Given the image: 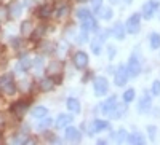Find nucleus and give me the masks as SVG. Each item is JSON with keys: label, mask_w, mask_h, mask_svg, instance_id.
<instances>
[{"label": "nucleus", "mask_w": 160, "mask_h": 145, "mask_svg": "<svg viewBox=\"0 0 160 145\" xmlns=\"http://www.w3.org/2000/svg\"><path fill=\"white\" fill-rule=\"evenodd\" d=\"M131 2H133V0H125V3H127V5H130Z\"/></svg>", "instance_id": "nucleus-46"}, {"label": "nucleus", "mask_w": 160, "mask_h": 145, "mask_svg": "<svg viewBox=\"0 0 160 145\" xmlns=\"http://www.w3.org/2000/svg\"><path fill=\"white\" fill-rule=\"evenodd\" d=\"M96 15H98L101 19H104V21H109V19H112V16H114V11H112V8H109V7H101V8L96 10Z\"/></svg>", "instance_id": "nucleus-16"}, {"label": "nucleus", "mask_w": 160, "mask_h": 145, "mask_svg": "<svg viewBox=\"0 0 160 145\" xmlns=\"http://www.w3.org/2000/svg\"><path fill=\"white\" fill-rule=\"evenodd\" d=\"M160 10V2H157V0H149V2H146L142 5V10H141V16L144 19H152L154 15Z\"/></svg>", "instance_id": "nucleus-3"}, {"label": "nucleus", "mask_w": 160, "mask_h": 145, "mask_svg": "<svg viewBox=\"0 0 160 145\" xmlns=\"http://www.w3.org/2000/svg\"><path fill=\"white\" fill-rule=\"evenodd\" d=\"M61 69H62V65L59 64V62H51L48 67H47V73L51 77L53 73H59L61 72Z\"/></svg>", "instance_id": "nucleus-25"}, {"label": "nucleus", "mask_w": 160, "mask_h": 145, "mask_svg": "<svg viewBox=\"0 0 160 145\" xmlns=\"http://www.w3.org/2000/svg\"><path fill=\"white\" fill-rule=\"evenodd\" d=\"M151 109H152V94L144 93L138 101V112L139 113H148V112H151Z\"/></svg>", "instance_id": "nucleus-6"}, {"label": "nucleus", "mask_w": 160, "mask_h": 145, "mask_svg": "<svg viewBox=\"0 0 160 145\" xmlns=\"http://www.w3.org/2000/svg\"><path fill=\"white\" fill-rule=\"evenodd\" d=\"M40 89L48 93V91H53L55 89V80L53 78H43L42 82H40Z\"/></svg>", "instance_id": "nucleus-20"}, {"label": "nucleus", "mask_w": 160, "mask_h": 145, "mask_svg": "<svg viewBox=\"0 0 160 145\" xmlns=\"http://www.w3.org/2000/svg\"><path fill=\"white\" fill-rule=\"evenodd\" d=\"M8 11H10L11 18H18V16H21V5L19 3H13Z\"/></svg>", "instance_id": "nucleus-29"}, {"label": "nucleus", "mask_w": 160, "mask_h": 145, "mask_svg": "<svg viewBox=\"0 0 160 145\" xmlns=\"http://www.w3.org/2000/svg\"><path fill=\"white\" fill-rule=\"evenodd\" d=\"M141 13H133V15L127 19L125 22V30L127 34H131V35H136L141 29Z\"/></svg>", "instance_id": "nucleus-2"}, {"label": "nucleus", "mask_w": 160, "mask_h": 145, "mask_svg": "<svg viewBox=\"0 0 160 145\" xmlns=\"http://www.w3.org/2000/svg\"><path fill=\"white\" fill-rule=\"evenodd\" d=\"M88 16H90V11H88L87 8H78V10H77V18H78L80 21H85Z\"/></svg>", "instance_id": "nucleus-31"}, {"label": "nucleus", "mask_w": 160, "mask_h": 145, "mask_svg": "<svg viewBox=\"0 0 160 145\" xmlns=\"http://www.w3.org/2000/svg\"><path fill=\"white\" fill-rule=\"evenodd\" d=\"M32 2H34V0H26V5L31 7V5H32Z\"/></svg>", "instance_id": "nucleus-43"}, {"label": "nucleus", "mask_w": 160, "mask_h": 145, "mask_svg": "<svg viewBox=\"0 0 160 145\" xmlns=\"http://www.w3.org/2000/svg\"><path fill=\"white\" fill-rule=\"evenodd\" d=\"M82 29H83V30H87V32H98V30H99L96 19L93 18L91 15H90L85 21H82Z\"/></svg>", "instance_id": "nucleus-10"}, {"label": "nucleus", "mask_w": 160, "mask_h": 145, "mask_svg": "<svg viewBox=\"0 0 160 145\" xmlns=\"http://www.w3.org/2000/svg\"><path fill=\"white\" fill-rule=\"evenodd\" d=\"M32 22L31 21H24L22 24H21V35L22 37H31V34H32Z\"/></svg>", "instance_id": "nucleus-23"}, {"label": "nucleus", "mask_w": 160, "mask_h": 145, "mask_svg": "<svg viewBox=\"0 0 160 145\" xmlns=\"http://www.w3.org/2000/svg\"><path fill=\"white\" fill-rule=\"evenodd\" d=\"M93 89H95V94L98 97L106 96V94H108V91H109V82L106 80L104 77H98L96 80L93 82Z\"/></svg>", "instance_id": "nucleus-4"}, {"label": "nucleus", "mask_w": 160, "mask_h": 145, "mask_svg": "<svg viewBox=\"0 0 160 145\" xmlns=\"http://www.w3.org/2000/svg\"><path fill=\"white\" fill-rule=\"evenodd\" d=\"M0 88H2L7 94H15V91H16V85L13 83V78L10 75L0 77Z\"/></svg>", "instance_id": "nucleus-7"}, {"label": "nucleus", "mask_w": 160, "mask_h": 145, "mask_svg": "<svg viewBox=\"0 0 160 145\" xmlns=\"http://www.w3.org/2000/svg\"><path fill=\"white\" fill-rule=\"evenodd\" d=\"M2 124H3V115H0V128H2Z\"/></svg>", "instance_id": "nucleus-44"}, {"label": "nucleus", "mask_w": 160, "mask_h": 145, "mask_svg": "<svg viewBox=\"0 0 160 145\" xmlns=\"http://www.w3.org/2000/svg\"><path fill=\"white\" fill-rule=\"evenodd\" d=\"M127 67V72H128V77L130 78H136L139 73H141V61H139V56H138V51H135L133 54L130 56L128 59V64L125 65Z\"/></svg>", "instance_id": "nucleus-1"}, {"label": "nucleus", "mask_w": 160, "mask_h": 145, "mask_svg": "<svg viewBox=\"0 0 160 145\" xmlns=\"http://www.w3.org/2000/svg\"><path fill=\"white\" fill-rule=\"evenodd\" d=\"M77 2H82L83 3V2H88V0H77Z\"/></svg>", "instance_id": "nucleus-47"}, {"label": "nucleus", "mask_w": 160, "mask_h": 145, "mask_svg": "<svg viewBox=\"0 0 160 145\" xmlns=\"http://www.w3.org/2000/svg\"><path fill=\"white\" fill-rule=\"evenodd\" d=\"M42 32H45V27H40V29L35 32V35H34V37H35V38H38L40 35H42Z\"/></svg>", "instance_id": "nucleus-41"}, {"label": "nucleus", "mask_w": 160, "mask_h": 145, "mask_svg": "<svg viewBox=\"0 0 160 145\" xmlns=\"http://www.w3.org/2000/svg\"><path fill=\"white\" fill-rule=\"evenodd\" d=\"M28 109H29V104L26 102V101H21V102H16V104L11 105V112L15 113L18 118L24 116V113L28 112Z\"/></svg>", "instance_id": "nucleus-9"}, {"label": "nucleus", "mask_w": 160, "mask_h": 145, "mask_svg": "<svg viewBox=\"0 0 160 145\" xmlns=\"http://www.w3.org/2000/svg\"><path fill=\"white\" fill-rule=\"evenodd\" d=\"M10 15L8 8H5V5H0V21H5Z\"/></svg>", "instance_id": "nucleus-36"}, {"label": "nucleus", "mask_w": 160, "mask_h": 145, "mask_svg": "<svg viewBox=\"0 0 160 145\" xmlns=\"http://www.w3.org/2000/svg\"><path fill=\"white\" fill-rule=\"evenodd\" d=\"M117 105V96H111L106 102H102V105H101V110H102V113H111L112 112V109Z\"/></svg>", "instance_id": "nucleus-15"}, {"label": "nucleus", "mask_w": 160, "mask_h": 145, "mask_svg": "<svg viewBox=\"0 0 160 145\" xmlns=\"http://www.w3.org/2000/svg\"><path fill=\"white\" fill-rule=\"evenodd\" d=\"M108 53H109V59L112 61V59L115 58V53H117V48H115V46H112V45H109V46H108Z\"/></svg>", "instance_id": "nucleus-38"}, {"label": "nucleus", "mask_w": 160, "mask_h": 145, "mask_svg": "<svg viewBox=\"0 0 160 145\" xmlns=\"http://www.w3.org/2000/svg\"><path fill=\"white\" fill-rule=\"evenodd\" d=\"M50 15H51V8H50L48 5L40 7V8H38V11H37V16H38V18H48Z\"/></svg>", "instance_id": "nucleus-30"}, {"label": "nucleus", "mask_w": 160, "mask_h": 145, "mask_svg": "<svg viewBox=\"0 0 160 145\" xmlns=\"http://www.w3.org/2000/svg\"><path fill=\"white\" fill-rule=\"evenodd\" d=\"M148 134H149V139H151V140H155V136H157V126L149 124V126H148Z\"/></svg>", "instance_id": "nucleus-34"}, {"label": "nucleus", "mask_w": 160, "mask_h": 145, "mask_svg": "<svg viewBox=\"0 0 160 145\" xmlns=\"http://www.w3.org/2000/svg\"><path fill=\"white\" fill-rule=\"evenodd\" d=\"M66 107H68L69 112H74V113H78L80 112V102L75 99V97H69L68 102H66Z\"/></svg>", "instance_id": "nucleus-19"}, {"label": "nucleus", "mask_w": 160, "mask_h": 145, "mask_svg": "<svg viewBox=\"0 0 160 145\" xmlns=\"http://www.w3.org/2000/svg\"><path fill=\"white\" fill-rule=\"evenodd\" d=\"M91 128H93V131L90 134H93V133H99V131H106V129H109L111 128V124L108 123V121H102V120H95L93 121V124H91Z\"/></svg>", "instance_id": "nucleus-18"}, {"label": "nucleus", "mask_w": 160, "mask_h": 145, "mask_svg": "<svg viewBox=\"0 0 160 145\" xmlns=\"http://www.w3.org/2000/svg\"><path fill=\"white\" fill-rule=\"evenodd\" d=\"M127 142L128 143H133V145H144L146 143V137L138 133V131H135V133H131L128 137H127Z\"/></svg>", "instance_id": "nucleus-14"}, {"label": "nucleus", "mask_w": 160, "mask_h": 145, "mask_svg": "<svg viewBox=\"0 0 160 145\" xmlns=\"http://www.w3.org/2000/svg\"><path fill=\"white\" fill-rule=\"evenodd\" d=\"M111 34L117 38V40H123L125 35H127L125 24H122V22H115V24H114V27L111 29Z\"/></svg>", "instance_id": "nucleus-11"}, {"label": "nucleus", "mask_w": 160, "mask_h": 145, "mask_svg": "<svg viewBox=\"0 0 160 145\" xmlns=\"http://www.w3.org/2000/svg\"><path fill=\"white\" fill-rule=\"evenodd\" d=\"M102 40L98 37V38H95V40L91 42V51L95 53V54H101V48H102Z\"/></svg>", "instance_id": "nucleus-26"}, {"label": "nucleus", "mask_w": 160, "mask_h": 145, "mask_svg": "<svg viewBox=\"0 0 160 145\" xmlns=\"http://www.w3.org/2000/svg\"><path fill=\"white\" fill-rule=\"evenodd\" d=\"M149 45L152 49H158L160 48V34L158 32H152L149 35Z\"/></svg>", "instance_id": "nucleus-22"}, {"label": "nucleus", "mask_w": 160, "mask_h": 145, "mask_svg": "<svg viewBox=\"0 0 160 145\" xmlns=\"http://www.w3.org/2000/svg\"><path fill=\"white\" fill-rule=\"evenodd\" d=\"M91 5H93V8H95V11H96L98 8L102 7V0H91Z\"/></svg>", "instance_id": "nucleus-39"}, {"label": "nucleus", "mask_w": 160, "mask_h": 145, "mask_svg": "<svg viewBox=\"0 0 160 145\" xmlns=\"http://www.w3.org/2000/svg\"><path fill=\"white\" fill-rule=\"evenodd\" d=\"M66 139L72 140V142H78L80 139H82V133L74 126H68V129H66Z\"/></svg>", "instance_id": "nucleus-12"}, {"label": "nucleus", "mask_w": 160, "mask_h": 145, "mask_svg": "<svg viewBox=\"0 0 160 145\" xmlns=\"http://www.w3.org/2000/svg\"><path fill=\"white\" fill-rule=\"evenodd\" d=\"M50 124H51V120H50V118H47V116H45V121L38 123V126H37V128H38L40 131H43V129H47V128H48Z\"/></svg>", "instance_id": "nucleus-37"}, {"label": "nucleus", "mask_w": 160, "mask_h": 145, "mask_svg": "<svg viewBox=\"0 0 160 145\" xmlns=\"http://www.w3.org/2000/svg\"><path fill=\"white\" fill-rule=\"evenodd\" d=\"M32 67V61L31 59H28V58H22L19 62H18V65H16V72L19 70V72H24V70H29Z\"/></svg>", "instance_id": "nucleus-21"}, {"label": "nucleus", "mask_w": 160, "mask_h": 145, "mask_svg": "<svg viewBox=\"0 0 160 145\" xmlns=\"http://www.w3.org/2000/svg\"><path fill=\"white\" fill-rule=\"evenodd\" d=\"M118 2H120V0H111V3H112V5H117Z\"/></svg>", "instance_id": "nucleus-45"}, {"label": "nucleus", "mask_w": 160, "mask_h": 145, "mask_svg": "<svg viewBox=\"0 0 160 145\" xmlns=\"http://www.w3.org/2000/svg\"><path fill=\"white\" fill-rule=\"evenodd\" d=\"M77 42H78V43H85V42H88V32L82 29V32L77 35Z\"/></svg>", "instance_id": "nucleus-35"}, {"label": "nucleus", "mask_w": 160, "mask_h": 145, "mask_svg": "<svg viewBox=\"0 0 160 145\" xmlns=\"http://www.w3.org/2000/svg\"><path fill=\"white\" fill-rule=\"evenodd\" d=\"M71 121H72V116L71 115H59L56 118V121H55V126L58 129H62V128H68Z\"/></svg>", "instance_id": "nucleus-17"}, {"label": "nucleus", "mask_w": 160, "mask_h": 145, "mask_svg": "<svg viewBox=\"0 0 160 145\" xmlns=\"http://www.w3.org/2000/svg\"><path fill=\"white\" fill-rule=\"evenodd\" d=\"M128 72H127V67L125 65H118L117 67V70H115V73H114V83L117 85V86H125L127 85V82H128Z\"/></svg>", "instance_id": "nucleus-5"}, {"label": "nucleus", "mask_w": 160, "mask_h": 145, "mask_svg": "<svg viewBox=\"0 0 160 145\" xmlns=\"http://www.w3.org/2000/svg\"><path fill=\"white\" fill-rule=\"evenodd\" d=\"M158 19H160V11H158Z\"/></svg>", "instance_id": "nucleus-48"}, {"label": "nucleus", "mask_w": 160, "mask_h": 145, "mask_svg": "<svg viewBox=\"0 0 160 145\" xmlns=\"http://www.w3.org/2000/svg\"><path fill=\"white\" fill-rule=\"evenodd\" d=\"M42 62H43V61H42V58H37V59L32 62V64H34V65H32V67H34V72H35L37 75L40 73V70H42V67H43Z\"/></svg>", "instance_id": "nucleus-33"}, {"label": "nucleus", "mask_w": 160, "mask_h": 145, "mask_svg": "<svg viewBox=\"0 0 160 145\" xmlns=\"http://www.w3.org/2000/svg\"><path fill=\"white\" fill-rule=\"evenodd\" d=\"M151 94H152V96H160V82H158V80H155V82L152 83V86H151Z\"/></svg>", "instance_id": "nucleus-32"}, {"label": "nucleus", "mask_w": 160, "mask_h": 145, "mask_svg": "<svg viewBox=\"0 0 160 145\" xmlns=\"http://www.w3.org/2000/svg\"><path fill=\"white\" fill-rule=\"evenodd\" d=\"M117 142H120V143H122V142H127V137H128V134H127V131L125 129H118L117 131V133L112 136Z\"/></svg>", "instance_id": "nucleus-28"}, {"label": "nucleus", "mask_w": 160, "mask_h": 145, "mask_svg": "<svg viewBox=\"0 0 160 145\" xmlns=\"http://www.w3.org/2000/svg\"><path fill=\"white\" fill-rule=\"evenodd\" d=\"M98 143H99V145H106V143H108V142H106L104 139H99V140H98Z\"/></svg>", "instance_id": "nucleus-42"}, {"label": "nucleus", "mask_w": 160, "mask_h": 145, "mask_svg": "<svg viewBox=\"0 0 160 145\" xmlns=\"http://www.w3.org/2000/svg\"><path fill=\"white\" fill-rule=\"evenodd\" d=\"M68 11H69V8H68V7H64V8H61V10H59V15H58V16H59V18L66 16V13H68Z\"/></svg>", "instance_id": "nucleus-40"}, {"label": "nucleus", "mask_w": 160, "mask_h": 145, "mask_svg": "<svg viewBox=\"0 0 160 145\" xmlns=\"http://www.w3.org/2000/svg\"><path fill=\"white\" fill-rule=\"evenodd\" d=\"M135 97H136V93H135V89H133V88H128L125 93H123V102H127V104L133 102V101H135Z\"/></svg>", "instance_id": "nucleus-27"}, {"label": "nucleus", "mask_w": 160, "mask_h": 145, "mask_svg": "<svg viewBox=\"0 0 160 145\" xmlns=\"http://www.w3.org/2000/svg\"><path fill=\"white\" fill-rule=\"evenodd\" d=\"M125 112H127V102L125 104H117L109 115H111L112 120H118V118H122L125 115Z\"/></svg>", "instance_id": "nucleus-13"}, {"label": "nucleus", "mask_w": 160, "mask_h": 145, "mask_svg": "<svg viewBox=\"0 0 160 145\" xmlns=\"http://www.w3.org/2000/svg\"><path fill=\"white\" fill-rule=\"evenodd\" d=\"M74 65L77 69H87V65H88V54L83 51H77L75 54H74Z\"/></svg>", "instance_id": "nucleus-8"}, {"label": "nucleus", "mask_w": 160, "mask_h": 145, "mask_svg": "<svg viewBox=\"0 0 160 145\" xmlns=\"http://www.w3.org/2000/svg\"><path fill=\"white\" fill-rule=\"evenodd\" d=\"M48 115V110H47V107H42V105H38V107H35L34 110H32V116L34 118H45Z\"/></svg>", "instance_id": "nucleus-24"}]
</instances>
